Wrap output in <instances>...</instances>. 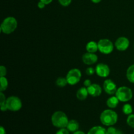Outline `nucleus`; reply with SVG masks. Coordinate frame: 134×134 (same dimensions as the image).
<instances>
[{
    "label": "nucleus",
    "instance_id": "obj_34",
    "mask_svg": "<svg viewBox=\"0 0 134 134\" xmlns=\"http://www.w3.org/2000/svg\"><path fill=\"white\" fill-rule=\"evenodd\" d=\"M91 1H92L93 3H98L102 1V0H91Z\"/></svg>",
    "mask_w": 134,
    "mask_h": 134
},
{
    "label": "nucleus",
    "instance_id": "obj_8",
    "mask_svg": "<svg viewBox=\"0 0 134 134\" xmlns=\"http://www.w3.org/2000/svg\"><path fill=\"white\" fill-rule=\"evenodd\" d=\"M103 88L105 92L109 95H113L116 94L118 89L115 82L111 79H106L103 82Z\"/></svg>",
    "mask_w": 134,
    "mask_h": 134
},
{
    "label": "nucleus",
    "instance_id": "obj_23",
    "mask_svg": "<svg viewBox=\"0 0 134 134\" xmlns=\"http://www.w3.org/2000/svg\"><path fill=\"white\" fill-rule=\"evenodd\" d=\"M127 124L132 128H134V115L131 114L127 118Z\"/></svg>",
    "mask_w": 134,
    "mask_h": 134
},
{
    "label": "nucleus",
    "instance_id": "obj_17",
    "mask_svg": "<svg viewBox=\"0 0 134 134\" xmlns=\"http://www.w3.org/2000/svg\"><path fill=\"white\" fill-rule=\"evenodd\" d=\"M86 49L88 52L95 53L98 51V43L95 41H90L86 44Z\"/></svg>",
    "mask_w": 134,
    "mask_h": 134
},
{
    "label": "nucleus",
    "instance_id": "obj_1",
    "mask_svg": "<svg viewBox=\"0 0 134 134\" xmlns=\"http://www.w3.org/2000/svg\"><path fill=\"white\" fill-rule=\"evenodd\" d=\"M101 122L105 126H111L115 125L118 120V115L111 109H106L100 115Z\"/></svg>",
    "mask_w": 134,
    "mask_h": 134
},
{
    "label": "nucleus",
    "instance_id": "obj_20",
    "mask_svg": "<svg viewBox=\"0 0 134 134\" xmlns=\"http://www.w3.org/2000/svg\"><path fill=\"white\" fill-rule=\"evenodd\" d=\"M122 112L125 115H131L132 113V112H133L132 106L130 104H129V103H126V104H124L122 107Z\"/></svg>",
    "mask_w": 134,
    "mask_h": 134
},
{
    "label": "nucleus",
    "instance_id": "obj_19",
    "mask_svg": "<svg viewBox=\"0 0 134 134\" xmlns=\"http://www.w3.org/2000/svg\"><path fill=\"white\" fill-rule=\"evenodd\" d=\"M0 84H1V86H0V91L3 92L5 90H7L8 87V80L7 79V78L5 77H1L0 78Z\"/></svg>",
    "mask_w": 134,
    "mask_h": 134
},
{
    "label": "nucleus",
    "instance_id": "obj_33",
    "mask_svg": "<svg viewBox=\"0 0 134 134\" xmlns=\"http://www.w3.org/2000/svg\"><path fill=\"white\" fill-rule=\"evenodd\" d=\"M73 134H86L84 133L83 132H81V131H77V132H74Z\"/></svg>",
    "mask_w": 134,
    "mask_h": 134
},
{
    "label": "nucleus",
    "instance_id": "obj_13",
    "mask_svg": "<svg viewBox=\"0 0 134 134\" xmlns=\"http://www.w3.org/2000/svg\"><path fill=\"white\" fill-rule=\"evenodd\" d=\"M88 92L86 87H81L77 92V98L79 100H85L88 96Z\"/></svg>",
    "mask_w": 134,
    "mask_h": 134
},
{
    "label": "nucleus",
    "instance_id": "obj_15",
    "mask_svg": "<svg viewBox=\"0 0 134 134\" xmlns=\"http://www.w3.org/2000/svg\"><path fill=\"white\" fill-rule=\"evenodd\" d=\"M87 134H108L107 130L99 126H94L89 130Z\"/></svg>",
    "mask_w": 134,
    "mask_h": 134
},
{
    "label": "nucleus",
    "instance_id": "obj_32",
    "mask_svg": "<svg viewBox=\"0 0 134 134\" xmlns=\"http://www.w3.org/2000/svg\"><path fill=\"white\" fill-rule=\"evenodd\" d=\"M0 134H6V132H5V128L3 126L0 127Z\"/></svg>",
    "mask_w": 134,
    "mask_h": 134
},
{
    "label": "nucleus",
    "instance_id": "obj_31",
    "mask_svg": "<svg viewBox=\"0 0 134 134\" xmlns=\"http://www.w3.org/2000/svg\"><path fill=\"white\" fill-rule=\"evenodd\" d=\"M41 1L44 3L46 5H48V4H50L52 1V0H40Z\"/></svg>",
    "mask_w": 134,
    "mask_h": 134
},
{
    "label": "nucleus",
    "instance_id": "obj_10",
    "mask_svg": "<svg viewBox=\"0 0 134 134\" xmlns=\"http://www.w3.org/2000/svg\"><path fill=\"white\" fill-rule=\"evenodd\" d=\"M95 69L96 74L100 77H107L110 74V69L107 64L100 63L97 65Z\"/></svg>",
    "mask_w": 134,
    "mask_h": 134
},
{
    "label": "nucleus",
    "instance_id": "obj_18",
    "mask_svg": "<svg viewBox=\"0 0 134 134\" xmlns=\"http://www.w3.org/2000/svg\"><path fill=\"white\" fill-rule=\"evenodd\" d=\"M126 77L128 81L134 84V64L130 65L126 71Z\"/></svg>",
    "mask_w": 134,
    "mask_h": 134
},
{
    "label": "nucleus",
    "instance_id": "obj_28",
    "mask_svg": "<svg viewBox=\"0 0 134 134\" xmlns=\"http://www.w3.org/2000/svg\"><path fill=\"white\" fill-rule=\"evenodd\" d=\"M56 134H69V131L67 128H60Z\"/></svg>",
    "mask_w": 134,
    "mask_h": 134
},
{
    "label": "nucleus",
    "instance_id": "obj_24",
    "mask_svg": "<svg viewBox=\"0 0 134 134\" xmlns=\"http://www.w3.org/2000/svg\"><path fill=\"white\" fill-rule=\"evenodd\" d=\"M72 0H58L59 3L61 5L64 7H67L71 3Z\"/></svg>",
    "mask_w": 134,
    "mask_h": 134
},
{
    "label": "nucleus",
    "instance_id": "obj_27",
    "mask_svg": "<svg viewBox=\"0 0 134 134\" xmlns=\"http://www.w3.org/2000/svg\"><path fill=\"white\" fill-rule=\"evenodd\" d=\"M7 74V69L5 66L1 65L0 67V75L1 77H5Z\"/></svg>",
    "mask_w": 134,
    "mask_h": 134
},
{
    "label": "nucleus",
    "instance_id": "obj_4",
    "mask_svg": "<svg viewBox=\"0 0 134 134\" xmlns=\"http://www.w3.org/2000/svg\"><path fill=\"white\" fill-rule=\"evenodd\" d=\"M115 96L120 102H127L131 100L133 97V92L130 88L127 86H120L117 89Z\"/></svg>",
    "mask_w": 134,
    "mask_h": 134
},
{
    "label": "nucleus",
    "instance_id": "obj_14",
    "mask_svg": "<svg viewBox=\"0 0 134 134\" xmlns=\"http://www.w3.org/2000/svg\"><path fill=\"white\" fill-rule=\"evenodd\" d=\"M66 128L69 132L74 133V132L78 131L79 128V124L75 120H69V122H68Z\"/></svg>",
    "mask_w": 134,
    "mask_h": 134
},
{
    "label": "nucleus",
    "instance_id": "obj_2",
    "mask_svg": "<svg viewBox=\"0 0 134 134\" xmlns=\"http://www.w3.org/2000/svg\"><path fill=\"white\" fill-rule=\"evenodd\" d=\"M51 121L55 127L58 128H66L69 120L65 113L62 111H56L51 117Z\"/></svg>",
    "mask_w": 134,
    "mask_h": 134
},
{
    "label": "nucleus",
    "instance_id": "obj_3",
    "mask_svg": "<svg viewBox=\"0 0 134 134\" xmlns=\"http://www.w3.org/2000/svg\"><path fill=\"white\" fill-rule=\"evenodd\" d=\"M18 26L16 19L14 17L9 16L5 18L1 24V31L5 34H10L14 31Z\"/></svg>",
    "mask_w": 134,
    "mask_h": 134
},
{
    "label": "nucleus",
    "instance_id": "obj_30",
    "mask_svg": "<svg viewBox=\"0 0 134 134\" xmlns=\"http://www.w3.org/2000/svg\"><path fill=\"white\" fill-rule=\"evenodd\" d=\"M45 5H46V4H44V3L42 2V1H39V3H38V4H37L38 7H39V9H43V8H44Z\"/></svg>",
    "mask_w": 134,
    "mask_h": 134
},
{
    "label": "nucleus",
    "instance_id": "obj_11",
    "mask_svg": "<svg viewBox=\"0 0 134 134\" xmlns=\"http://www.w3.org/2000/svg\"><path fill=\"white\" fill-rule=\"evenodd\" d=\"M82 60L84 64H86V65H93L97 62L98 58V56L94 53L86 52L85 54H83Z\"/></svg>",
    "mask_w": 134,
    "mask_h": 134
},
{
    "label": "nucleus",
    "instance_id": "obj_12",
    "mask_svg": "<svg viewBox=\"0 0 134 134\" xmlns=\"http://www.w3.org/2000/svg\"><path fill=\"white\" fill-rule=\"evenodd\" d=\"M89 95L92 97H98L102 94V89L99 85L96 83L92 84L87 88Z\"/></svg>",
    "mask_w": 134,
    "mask_h": 134
},
{
    "label": "nucleus",
    "instance_id": "obj_21",
    "mask_svg": "<svg viewBox=\"0 0 134 134\" xmlns=\"http://www.w3.org/2000/svg\"><path fill=\"white\" fill-rule=\"evenodd\" d=\"M56 85L59 87H65L67 85V84H68V81H67L66 77L64 78V77H59L57 80H56Z\"/></svg>",
    "mask_w": 134,
    "mask_h": 134
},
{
    "label": "nucleus",
    "instance_id": "obj_7",
    "mask_svg": "<svg viewBox=\"0 0 134 134\" xmlns=\"http://www.w3.org/2000/svg\"><path fill=\"white\" fill-rule=\"evenodd\" d=\"M82 74L81 71L79 69H72L66 75V79L70 85H75L78 83L81 80Z\"/></svg>",
    "mask_w": 134,
    "mask_h": 134
},
{
    "label": "nucleus",
    "instance_id": "obj_22",
    "mask_svg": "<svg viewBox=\"0 0 134 134\" xmlns=\"http://www.w3.org/2000/svg\"><path fill=\"white\" fill-rule=\"evenodd\" d=\"M107 133L108 134H123L122 132L120 130L116 129L114 127H109L108 129L107 130Z\"/></svg>",
    "mask_w": 134,
    "mask_h": 134
},
{
    "label": "nucleus",
    "instance_id": "obj_16",
    "mask_svg": "<svg viewBox=\"0 0 134 134\" xmlns=\"http://www.w3.org/2000/svg\"><path fill=\"white\" fill-rule=\"evenodd\" d=\"M119 102L120 101H119V99H118L116 96H112L111 98H108V99L107 100V105L108 106L109 108H116L118 105H119Z\"/></svg>",
    "mask_w": 134,
    "mask_h": 134
},
{
    "label": "nucleus",
    "instance_id": "obj_5",
    "mask_svg": "<svg viewBox=\"0 0 134 134\" xmlns=\"http://www.w3.org/2000/svg\"><path fill=\"white\" fill-rule=\"evenodd\" d=\"M98 50L104 54H109L113 51L114 44L108 39H102L98 42Z\"/></svg>",
    "mask_w": 134,
    "mask_h": 134
},
{
    "label": "nucleus",
    "instance_id": "obj_25",
    "mask_svg": "<svg viewBox=\"0 0 134 134\" xmlns=\"http://www.w3.org/2000/svg\"><path fill=\"white\" fill-rule=\"evenodd\" d=\"M95 72H96V69H94L93 68H92V67H89V68H88L87 69H86V75L88 76L92 75L94 74Z\"/></svg>",
    "mask_w": 134,
    "mask_h": 134
},
{
    "label": "nucleus",
    "instance_id": "obj_26",
    "mask_svg": "<svg viewBox=\"0 0 134 134\" xmlns=\"http://www.w3.org/2000/svg\"><path fill=\"white\" fill-rule=\"evenodd\" d=\"M7 99H5V96L3 93V92H0V105L6 103Z\"/></svg>",
    "mask_w": 134,
    "mask_h": 134
},
{
    "label": "nucleus",
    "instance_id": "obj_29",
    "mask_svg": "<svg viewBox=\"0 0 134 134\" xmlns=\"http://www.w3.org/2000/svg\"><path fill=\"white\" fill-rule=\"evenodd\" d=\"M92 85L91 81L89 79H86L85 81H84V85H85V87L88 88V86H90V85Z\"/></svg>",
    "mask_w": 134,
    "mask_h": 134
},
{
    "label": "nucleus",
    "instance_id": "obj_9",
    "mask_svg": "<svg viewBox=\"0 0 134 134\" xmlns=\"http://www.w3.org/2000/svg\"><path fill=\"white\" fill-rule=\"evenodd\" d=\"M130 45V41L125 37H120L115 41V46L119 51H124L128 49Z\"/></svg>",
    "mask_w": 134,
    "mask_h": 134
},
{
    "label": "nucleus",
    "instance_id": "obj_6",
    "mask_svg": "<svg viewBox=\"0 0 134 134\" xmlns=\"http://www.w3.org/2000/svg\"><path fill=\"white\" fill-rule=\"evenodd\" d=\"M6 105L8 110L11 111H18L22 108V101L17 96H10L7 99Z\"/></svg>",
    "mask_w": 134,
    "mask_h": 134
}]
</instances>
